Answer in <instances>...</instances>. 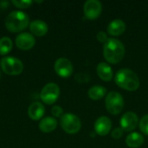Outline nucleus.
I'll return each instance as SVG.
<instances>
[{"label": "nucleus", "mask_w": 148, "mask_h": 148, "mask_svg": "<svg viewBox=\"0 0 148 148\" xmlns=\"http://www.w3.org/2000/svg\"><path fill=\"white\" fill-rule=\"evenodd\" d=\"M29 29L34 35L37 36H44L48 32L49 27H48V24L44 21L36 19V20L32 21L29 23Z\"/></svg>", "instance_id": "obj_16"}, {"label": "nucleus", "mask_w": 148, "mask_h": 148, "mask_svg": "<svg viewBox=\"0 0 148 148\" xmlns=\"http://www.w3.org/2000/svg\"><path fill=\"white\" fill-rule=\"evenodd\" d=\"M88 95L91 100L98 101V100H101L106 96L107 88L103 86H101V85H95L88 89Z\"/></svg>", "instance_id": "obj_19"}, {"label": "nucleus", "mask_w": 148, "mask_h": 148, "mask_svg": "<svg viewBox=\"0 0 148 148\" xmlns=\"http://www.w3.org/2000/svg\"><path fill=\"white\" fill-rule=\"evenodd\" d=\"M103 56L108 62L116 64L125 56V46L119 39L108 38L103 45Z\"/></svg>", "instance_id": "obj_1"}, {"label": "nucleus", "mask_w": 148, "mask_h": 148, "mask_svg": "<svg viewBox=\"0 0 148 148\" xmlns=\"http://www.w3.org/2000/svg\"><path fill=\"white\" fill-rule=\"evenodd\" d=\"M60 95V88L55 82L47 83L41 91V99L46 104L55 103Z\"/></svg>", "instance_id": "obj_7"}, {"label": "nucleus", "mask_w": 148, "mask_h": 148, "mask_svg": "<svg viewBox=\"0 0 148 148\" xmlns=\"http://www.w3.org/2000/svg\"><path fill=\"white\" fill-rule=\"evenodd\" d=\"M36 43V39L34 36L29 32H23L16 36V46L23 50L30 49Z\"/></svg>", "instance_id": "obj_12"}, {"label": "nucleus", "mask_w": 148, "mask_h": 148, "mask_svg": "<svg viewBox=\"0 0 148 148\" xmlns=\"http://www.w3.org/2000/svg\"><path fill=\"white\" fill-rule=\"evenodd\" d=\"M32 3L31 0H12V3L17 8H28Z\"/></svg>", "instance_id": "obj_22"}, {"label": "nucleus", "mask_w": 148, "mask_h": 148, "mask_svg": "<svg viewBox=\"0 0 148 148\" xmlns=\"http://www.w3.org/2000/svg\"><path fill=\"white\" fill-rule=\"evenodd\" d=\"M29 23L27 13L22 10H13L5 18L6 28L12 32H18L24 29Z\"/></svg>", "instance_id": "obj_3"}, {"label": "nucleus", "mask_w": 148, "mask_h": 148, "mask_svg": "<svg viewBox=\"0 0 148 148\" xmlns=\"http://www.w3.org/2000/svg\"><path fill=\"white\" fill-rule=\"evenodd\" d=\"M0 66L3 71L10 75H19L23 69V64L22 61L13 56L3 57L0 61Z\"/></svg>", "instance_id": "obj_6"}, {"label": "nucleus", "mask_w": 148, "mask_h": 148, "mask_svg": "<svg viewBox=\"0 0 148 148\" xmlns=\"http://www.w3.org/2000/svg\"><path fill=\"white\" fill-rule=\"evenodd\" d=\"M44 111H45L44 106L39 101H35L29 105L28 108V114L31 120L38 121L43 116Z\"/></svg>", "instance_id": "obj_15"}, {"label": "nucleus", "mask_w": 148, "mask_h": 148, "mask_svg": "<svg viewBox=\"0 0 148 148\" xmlns=\"http://www.w3.org/2000/svg\"><path fill=\"white\" fill-rule=\"evenodd\" d=\"M13 46L12 40L8 36H3L0 38V54L6 55L8 54Z\"/></svg>", "instance_id": "obj_20"}, {"label": "nucleus", "mask_w": 148, "mask_h": 148, "mask_svg": "<svg viewBox=\"0 0 148 148\" xmlns=\"http://www.w3.org/2000/svg\"><path fill=\"white\" fill-rule=\"evenodd\" d=\"M124 131L121 127H115L112 132H111V136L114 140H119L123 136Z\"/></svg>", "instance_id": "obj_23"}, {"label": "nucleus", "mask_w": 148, "mask_h": 148, "mask_svg": "<svg viewBox=\"0 0 148 148\" xmlns=\"http://www.w3.org/2000/svg\"><path fill=\"white\" fill-rule=\"evenodd\" d=\"M51 113L55 117H62L63 115V109L58 105H55L51 108Z\"/></svg>", "instance_id": "obj_24"}, {"label": "nucleus", "mask_w": 148, "mask_h": 148, "mask_svg": "<svg viewBox=\"0 0 148 148\" xmlns=\"http://www.w3.org/2000/svg\"><path fill=\"white\" fill-rule=\"evenodd\" d=\"M139 127L144 134L148 135V114L144 115L141 118L139 122Z\"/></svg>", "instance_id": "obj_21"}, {"label": "nucleus", "mask_w": 148, "mask_h": 148, "mask_svg": "<svg viewBox=\"0 0 148 148\" xmlns=\"http://www.w3.org/2000/svg\"><path fill=\"white\" fill-rule=\"evenodd\" d=\"M107 110L114 115L119 114L124 108V99L122 95L116 91H110L105 98Z\"/></svg>", "instance_id": "obj_4"}, {"label": "nucleus", "mask_w": 148, "mask_h": 148, "mask_svg": "<svg viewBox=\"0 0 148 148\" xmlns=\"http://www.w3.org/2000/svg\"><path fill=\"white\" fill-rule=\"evenodd\" d=\"M139 122L140 121L138 115L132 111L126 112L120 120L121 127L123 129V131L126 132H132L133 130H134Z\"/></svg>", "instance_id": "obj_10"}, {"label": "nucleus", "mask_w": 148, "mask_h": 148, "mask_svg": "<svg viewBox=\"0 0 148 148\" xmlns=\"http://www.w3.org/2000/svg\"><path fill=\"white\" fill-rule=\"evenodd\" d=\"M96 37H97V40H98L100 42H103V43H105V42H107V40L108 39V38L107 33L104 32V31H100V32H98L97 35H96Z\"/></svg>", "instance_id": "obj_25"}, {"label": "nucleus", "mask_w": 148, "mask_h": 148, "mask_svg": "<svg viewBox=\"0 0 148 148\" xmlns=\"http://www.w3.org/2000/svg\"><path fill=\"white\" fill-rule=\"evenodd\" d=\"M144 136L137 132L130 133L126 138V144L130 148L140 147L144 143Z\"/></svg>", "instance_id": "obj_17"}, {"label": "nucleus", "mask_w": 148, "mask_h": 148, "mask_svg": "<svg viewBox=\"0 0 148 148\" xmlns=\"http://www.w3.org/2000/svg\"><path fill=\"white\" fill-rule=\"evenodd\" d=\"M57 127V121L56 118L51 116L44 117L39 123V128L43 133H50L54 131Z\"/></svg>", "instance_id": "obj_18"}, {"label": "nucleus", "mask_w": 148, "mask_h": 148, "mask_svg": "<svg viewBox=\"0 0 148 148\" xmlns=\"http://www.w3.org/2000/svg\"><path fill=\"white\" fill-rule=\"evenodd\" d=\"M114 82L118 87L127 91H135L140 87V79L135 72L130 69H121L114 75Z\"/></svg>", "instance_id": "obj_2"}, {"label": "nucleus", "mask_w": 148, "mask_h": 148, "mask_svg": "<svg viewBox=\"0 0 148 148\" xmlns=\"http://www.w3.org/2000/svg\"><path fill=\"white\" fill-rule=\"evenodd\" d=\"M126 23L121 19L112 20L108 25V33L113 36H119L126 30Z\"/></svg>", "instance_id": "obj_13"}, {"label": "nucleus", "mask_w": 148, "mask_h": 148, "mask_svg": "<svg viewBox=\"0 0 148 148\" xmlns=\"http://www.w3.org/2000/svg\"><path fill=\"white\" fill-rule=\"evenodd\" d=\"M60 124H61L62 128L67 134H77L82 127V122H81L80 118L71 113L64 114L61 117Z\"/></svg>", "instance_id": "obj_5"}, {"label": "nucleus", "mask_w": 148, "mask_h": 148, "mask_svg": "<svg viewBox=\"0 0 148 148\" xmlns=\"http://www.w3.org/2000/svg\"><path fill=\"white\" fill-rule=\"evenodd\" d=\"M96 72L98 76L104 82H110L114 78V73L110 65L105 62L98 63L96 67Z\"/></svg>", "instance_id": "obj_14"}, {"label": "nucleus", "mask_w": 148, "mask_h": 148, "mask_svg": "<svg viewBox=\"0 0 148 148\" xmlns=\"http://www.w3.org/2000/svg\"><path fill=\"white\" fill-rule=\"evenodd\" d=\"M101 3L98 0H88L83 5V12L85 16L91 20L99 17L101 13Z\"/></svg>", "instance_id": "obj_8"}, {"label": "nucleus", "mask_w": 148, "mask_h": 148, "mask_svg": "<svg viewBox=\"0 0 148 148\" xmlns=\"http://www.w3.org/2000/svg\"><path fill=\"white\" fill-rule=\"evenodd\" d=\"M95 132L100 136H106L111 132L112 121L107 116H100L95 122Z\"/></svg>", "instance_id": "obj_11"}, {"label": "nucleus", "mask_w": 148, "mask_h": 148, "mask_svg": "<svg viewBox=\"0 0 148 148\" xmlns=\"http://www.w3.org/2000/svg\"><path fill=\"white\" fill-rule=\"evenodd\" d=\"M54 69L58 75L63 78H67L72 75L74 68L72 62L68 58L60 57L56 61Z\"/></svg>", "instance_id": "obj_9"}]
</instances>
